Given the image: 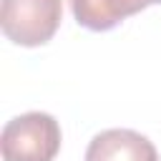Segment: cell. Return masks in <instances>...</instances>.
<instances>
[{
    "mask_svg": "<svg viewBox=\"0 0 161 161\" xmlns=\"http://www.w3.org/2000/svg\"><path fill=\"white\" fill-rule=\"evenodd\" d=\"M63 18L60 0H3L0 28L15 45H45Z\"/></svg>",
    "mask_w": 161,
    "mask_h": 161,
    "instance_id": "obj_2",
    "label": "cell"
},
{
    "mask_svg": "<svg viewBox=\"0 0 161 161\" xmlns=\"http://www.w3.org/2000/svg\"><path fill=\"white\" fill-rule=\"evenodd\" d=\"M60 151V126L50 113L30 111L5 123L0 133L3 161H53Z\"/></svg>",
    "mask_w": 161,
    "mask_h": 161,
    "instance_id": "obj_1",
    "label": "cell"
},
{
    "mask_svg": "<svg viewBox=\"0 0 161 161\" xmlns=\"http://www.w3.org/2000/svg\"><path fill=\"white\" fill-rule=\"evenodd\" d=\"M161 0H70L73 18L88 30H111L126 18Z\"/></svg>",
    "mask_w": 161,
    "mask_h": 161,
    "instance_id": "obj_4",
    "label": "cell"
},
{
    "mask_svg": "<svg viewBox=\"0 0 161 161\" xmlns=\"http://www.w3.org/2000/svg\"><path fill=\"white\" fill-rule=\"evenodd\" d=\"M86 161H158V151L146 136L131 128H108L93 136Z\"/></svg>",
    "mask_w": 161,
    "mask_h": 161,
    "instance_id": "obj_3",
    "label": "cell"
}]
</instances>
